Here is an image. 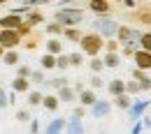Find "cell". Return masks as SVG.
Masks as SVG:
<instances>
[{
	"label": "cell",
	"instance_id": "6da1fadb",
	"mask_svg": "<svg viewBox=\"0 0 151 134\" xmlns=\"http://www.w3.org/2000/svg\"><path fill=\"white\" fill-rule=\"evenodd\" d=\"M79 46H81V53L84 56H88V58L100 56V51L105 49V37L100 33H86V35H81V39H79Z\"/></svg>",
	"mask_w": 151,
	"mask_h": 134
},
{
	"label": "cell",
	"instance_id": "7a4b0ae2",
	"mask_svg": "<svg viewBox=\"0 0 151 134\" xmlns=\"http://www.w3.org/2000/svg\"><path fill=\"white\" fill-rule=\"evenodd\" d=\"M81 19H84L81 9H75V7H60L56 14H54V21L63 23L65 28H68V26H75V23H79Z\"/></svg>",
	"mask_w": 151,
	"mask_h": 134
},
{
	"label": "cell",
	"instance_id": "3957f363",
	"mask_svg": "<svg viewBox=\"0 0 151 134\" xmlns=\"http://www.w3.org/2000/svg\"><path fill=\"white\" fill-rule=\"evenodd\" d=\"M21 42H23V37L19 35L17 28H2L0 30V44L5 49H17V46H21Z\"/></svg>",
	"mask_w": 151,
	"mask_h": 134
},
{
	"label": "cell",
	"instance_id": "277c9868",
	"mask_svg": "<svg viewBox=\"0 0 151 134\" xmlns=\"http://www.w3.org/2000/svg\"><path fill=\"white\" fill-rule=\"evenodd\" d=\"M93 28H95V33H100L102 37H114L116 30H119V23H114L109 19H98L93 23Z\"/></svg>",
	"mask_w": 151,
	"mask_h": 134
},
{
	"label": "cell",
	"instance_id": "5b68a950",
	"mask_svg": "<svg viewBox=\"0 0 151 134\" xmlns=\"http://www.w3.org/2000/svg\"><path fill=\"white\" fill-rule=\"evenodd\" d=\"M132 60H135V65L139 67V69H151V51H147V49H137L135 51V56H132Z\"/></svg>",
	"mask_w": 151,
	"mask_h": 134
},
{
	"label": "cell",
	"instance_id": "8992f818",
	"mask_svg": "<svg viewBox=\"0 0 151 134\" xmlns=\"http://www.w3.org/2000/svg\"><path fill=\"white\" fill-rule=\"evenodd\" d=\"M21 23H23L21 12H12V14H5V16H0V26H2V28H19Z\"/></svg>",
	"mask_w": 151,
	"mask_h": 134
},
{
	"label": "cell",
	"instance_id": "52a82bcc",
	"mask_svg": "<svg viewBox=\"0 0 151 134\" xmlns=\"http://www.w3.org/2000/svg\"><path fill=\"white\" fill-rule=\"evenodd\" d=\"M88 9L100 14V16H105V14H109L112 5H109V0H88Z\"/></svg>",
	"mask_w": 151,
	"mask_h": 134
},
{
	"label": "cell",
	"instance_id": "ba28073f",
	"mask_svg": "<svg viewBox=\"0 0 151 134\" xmlns=\"http://www.w3.org/2000/svg\"><path fill=\"white\" fill-rule=\"evenodd\" d=\"M12 90H14V93H28V90H30V79L28 77H17L12 81Z\"/></svg>",
	"mask_w": 151,
	"mask_h": 134
},
{
	"label": "cell",
	"instance_id": "9c48e42d",
	"mask_svg": "<svg viewBox=\"0 0 151 134\" xmlns=\"http://www.w3.org/2000/svg\"><path fill=\"white\" fill-rule=\"evenodd\" d=\"M26 21H28V23H33V26H40V23H44V14H42L40 9L26 7Z\"/></svg>",
	"mask_w": 151,
	"mask_h": 134
},
{
	"label": "cell",
	"instance_id": "30bf717a",
	"mask_svg": "<svg viewBox=\"0 0 151 134\" xmlns=\"http://www.w3.org/2000/svg\"><path fill=\"white\" fill-rule=\"evenodd\" d=\"M0 60H2L7 67H12V65H19L21 56H19V51H17V49H7V51H5V56L0 58Z\"/></svg>",
	"mask_w": 151,
	"mask_h": 134
},
{
	"label": "cell",
	"instance_id": "8fae6325",
	"mask_svg": "<svg viewBox=\"0 0 151 134\" xmlns=\"http://www.w3.org/2000/svg\"><path fill=\"white\" fill-rule=\"evenodd\" d=\"M44 49H47V53H54V56L63 53V44H60V39H58V37H49V39H47V44H44Z\"/></svg>",
	"mask_w": 151,
	"mask_h": 134
},
{
	"label": "cell",
	"instance_id": "7c38bea8",
	"mask_svg": "<svg viewBox=\"0 0 151 134\" xmlns=\"http://www.w3.org/2000/svg\"><path fill=\"white\" fill-rule=\"evenodd\" d=\"M107 90H109V95H112V97L121 95V93H126V81H121V79H114V81H109Z\"/></svg>",
	"mask_w": 151,
	"mask_h": 134
},
{
	"label": "cell",
	"instance_id": "4fadbf2b",
	"mask_svg": "<svg viewBox=\"0 0 151 134\" xmlns=\"http://www.w3.org/2000/svg\"><path fill=\"white\" fill-rule=\"evenodd\" d=\"M132 79H137V81L142 83V90H149V88H151V79L144 74V69L135 67V69H132Z\"/></svg>",
	"mask_w": 151,
	"mask_h": 134
},
{
	"label": "cell",
	"instance_id": "5bb4252c",
	"mask_svg": "<svg viewBox=\"0 0 151 134\" xmlns=\"http://www.w3.org/2000/svg\"><path fill=\"white\" fill-rule=\"evenodd\" d=\"M58 99H60V102H75L77 99V90L70 88V86H63V88L58 90Z\"/></svg>",
	"mask_w": 151,
	"mask_h": 134
},
{
	"label": "cell",
	"instance_id": "9a60e30c",
	"mask_svg": "<svg viewBox=\"0 0 151 134\" xmlns=\"http://www.w3.org/2000/svg\"><path fill=\"white\" fill-rule=\"evenodd\" d=\"M95 99H98V97H95V90H93V88H91V90H86V88H84V90L79 93V102H81L84 106H93Z\"/></svg>",
	"mask_w": 151,
	"mask_h": 134
},
{
	"label": "cell",
	"instance_id": "2e32d148",
	"mask_svg": "<svg viewBox=\"0 0 151 134\" xmlns=\"http://www.w3.org/2000/svg\"><path fill=\"white\" fill-rule=\"evenodd\" d=\"M42 106H44L47 111H58V106H60V99H58V95H44V99H42Z\"/></svg>",
	"mask_w": 151,
	"mask_h": 134
},
{
	"label": "cell",
	"instance_id": "e0dca14e",
	"mask_svg": "<svg viewBox=\"0 0 151 134\" xmlns=\"http://www.w3.org/2000/svg\"><path fill=\"white\" fill-rule=\"evenodd\" d=\"M102 60H105V67H112V69L121 65V56H119V51H107Z\"/></svg>",
	"mask_w": 151,
	"mask_h": 134
},
{
	"label": "cell",
	"instance_id": "ac0fdd59",
	"mask_svg": "<svg viewBox=\"0 0 151 134\" xmlns=\"http://www.w3.org/2000/svg\"><path fill=\"white\" fill-rule=\"evenodd\" d=\"M114 106H116V109H130V106H132L130 95H128V93H121V95H116V97H114Z\"/></svg>",
	"mask_w": 151,
	"mask_h": 134
},
{
	"label": "cell",
	"instance_id": "d6986e66",
	"mask_svg": "<svg viewBox=\"0 0 151 134\" xmlns=\"http://www.w3.org/2000/svg\"><path fill=\"white\" fill-rule=\"evenodd\" d=\"M63 30H65V26L58 23V21H51V23L44 28V33H47L49 37H58V35H63Z\"/></svg>",
	"mask_w": 151,
	"mask_h": 134
},
{
	"label": "cell",
	"instance_id": "ffe728a7",
	"mask_svg": "<svg viewBox=\"0 0 151 134\" xmlns=\"http://www.w3.org/2000/svg\"><path fill=\"white\" fill-rule=\"evenodd\" d=\"M37 39H40V33L33 30L28 37H23V44H26L23 49H26V51H35V49H37Z\"/></svg>",
	"mask_w": 151,
	"mask_h": 134
},
{
	"label": "cell",
	"instance_id": "44dd1931",
	"mask_svg": "<svg viewBox=\"0 0 151 134\" xmlns=\"http://www.w3.org/2000/svg\"><path fill=\"white\" fill-rule=\"evenodd\" d=\"M40 67L42 69H54L56 67V56L54 53H44V56L40 58Z\"/></svg>",
	"mask_w": 151,
	"mask_h": 134
},
{
	"label": "cell",
	"instance_id": "7402d4cb",
	"mask_svg": "<svg viewBox=\"0 0 151 134\" xmlns=\"http://www.w3.org/2000/svg\"><path fill=\"white\" fill-rule=\"evenodd\" d=\"M42 99H44L42 93H37V90H28V106H40Z\"/></svg>",
	"mask_w": 151,
	"mask_h": 134
},
{
	"label": "cell",
	"instance_id": "603a6c76",
	"mask_svg": "<svg viewBox=\"0 0 151 134\" xmlns=\"http://www.w3.org/2000/svg\"><path fill=\"white\" fill-rule=\"evenodd\" d=\"M126 93H128V95H137V93H142V83H139L137 79L126 81Z\"/></svg>",
	"mask_w": 151,
	"mask_h": 134
},
{
	"label": "cell",
	"instance_id": "cb8c5ba5",
	"mask_svg": "<svg viewBox=\"0 0 151 134\" xmlns=\"http://www.w3.org/2000/svg\"><path fill=\"white\" fill-rule=\"evenodd\" d=\"M88 67L93 69L95 74H100V72L105 69V60H102V58H98V56H93V58H91V62H88Z\"/></svg>",
	"mask_w": 151,
	"mask_h": 134
},
{
	"label": "cell",
	"instance_id": "d4e9b609",
	"mask_svg": "<svg viewBox=\"0 0 151 134\" xmlns=\"http://www.w3.org/2000/svg\"><path fill=\"white\" fill-rule=\"evenodd\" d=\"M63 35L70 39V42H79V39H81V30H77V28H70V26H68V28L63 30Z\"/></svg>",
	"mask_w": 151,
	"mask_h": 134
},
{
	"label": "cell",
	"instance_id": "484cf974",
	"mask_svg": "<svg viewBox=\"0 0 151 134\" xmlns=\"http://www.w3.org/2000/svg\"><path fill=\"white\" fill-rule=\"evenodd\" d=\"M17 30H19V35H21V37H28V35H30V33L35 30V26H33V23H28V21L23 19V23H21Z\"/></svg>",
	"mask_w": 151,
	"mask_h": 134
},
{
	"label": "cell",
	"instance_id": "4316f807",
	"mask_svg": "<svg viewBox=\"0 0 151 134\" xmlns=\"http://www.w3.org/2000/svg\"><path fill=\"white\" fill-rule=\"evenodd\" d=\"M56 67H58V69H68V67H70V56L58 53V56H56Z\"/></svg>",
	"mask_w": 151,
	"mask_h": 134
},
{
	"label": "cell",
	"instance_id": "83f0119b",
	"mask_svg": "<svg viewBox=\"0 0 151 134\" xmlns=\"http://www.w3.org/2000/svg\"><path fill=\"white\" fill-rule=\"evenodd\" d=\"M79 65H84V53L81 51L70 53V67H79Z\"/></svg>",
	"mask_w": 151,
	"mask_h": 134
},
{
	"label": "cell",
	"instance_id": "f1b7e54d",
	"mask_svg": "<svg viewBox=\"0 0 151 134\" xmlns=\"http://www.w3.org/2000/svg\"><path fill=\"white\" fill-rule=\"evenodd\" d=\"M47 83H49L51 88H56V90H60V88H63V86H68L70 81H68L65 77H56V79H51V81H47Z\"/></svg>",
	"mask_w": 151,
	"mask_h": 134
},
{
	"label": "cell",
	"instance_id": "f546056e",
	"mask_svg": "<svg viewBox=\"0 0 151 134\" xmlns=\"http://www.w3.org/2000/svg\"><path fill=\"white\" fill-rule=\"evenodd\" d=\"M107 111H109V104H105V102H98V99H95L93 113H95V116H102V113H107Z\"/></svg>",
	"mask_w": 151,
	"mask_h": 134
},
{
	"label": "cell",
	"instance_id": "4dcf8cb0",
	"mask_svg": "<svg viewBox=\"0 0 151 134\" xmlns=\"http://www.w3.org/2000/svg\"><path fill=\"white\" fill-rule=\"evenodd\" d=\"M139 46L147 49V51H151V33H142V37H139Z\"/></svg>",
	"mask_w": 151,
	"mask_h": 134
},
{
	"label": "cell",
	"instance_id": "1f68e13d",
	"mask_svg": "<svg viewBox=\"0 0 151 134\" xmlns=\"http://www.w3.org/2000/svg\"><path fill=\"white\" fill-rule=\"evenodd\" d=\"M17 120H19V123H28V120H30V111H28V109H19V111H17Z\"/></svg>",
	"mask_w": 151,
	"mask_h": 134
},
{
	"label": "cell",
	"instance_id": "d6a6232c",
	"mask_svg": "<svg viewBox=\"0 0 151 134\" xmlns=\"http://www.w3.org/2000/svg\"><path fill=\"white\" fill-rule=\"evenodd\" d=\"M30 74H33V69H30L28 65H19V67H17V77H28L30 79Z\"/></svg>",
	"mask_w": 151,
	"mask_h": 134
},
{
	"label": "cell",
	"instance_id": "836d02e7",
	"mask_svg": "<svg viewBox=\"0 0 151 134\" xmlns=\"http://www.w3.org/2000/svg\"><path fill=\"white\" fill-rule=\"evenodd\" d=\"M119 46H121L119 39H109V42H105V51H119Z\"/></svg>",
	"mask_w": 151,
	"mask_h": 134
},
{
	"label": "cell",
	"instance_id": "e575fe53",
	"mask_svg": "<svg viewBox=\"0 0 151 134\" xmlns=\"http://www.w3.org/2000/svg\"><path fill=\"white\" fill-rule=\"evenodd\" d=\"M102 86H105V81H102V79L95 74V77L91 79V88H93V90H98V88H102Z\"/></svg>",
	"mask_w": 151,
	"mask_h": 134
},
{
	"label": "cell",
	"instance_id": "d590c367",
	"mask_svg": "<svg viewBox=\"0 0 151 134\" xmlns=\"http://www.w3.org/2000/svg\"><path fill=\"white\" fill-rule=\"evenodd\" d=\"M30 79H33L35 83H42V79H44V74H42V69H35V72L30 74Z\"/></svg>",
	"mask_w": 151,
	"mask_h": 134
},
{
	"label": "cell",
	"instance_id": "8d00e7d4",
	"mask_svg": "<svg viewBox=\"0 0 151 134\" xmlns=\"http://www.w3.org/2000/svg\"><path fill=\"white\" fill-rule=\"evenodd\" d=\"M7 104H9V102H7V95H5V90L0 88V109H5Z\"/></svg>",
	"mask_w": 151,
	"mask_h": 134
},
{
	"label": "cell",
	"instance_id": "74e56055",
	"mask_svg": "<svg viewBox=\"0 0 151 134\" xmlns=\"http://www.w3.org/2000/svg\"><path fill=\"white\" fill-rule=\"evenodd\" d=\"M84 113H86V106H84V104L75 109V118H84Z\"/></svg>",
	"mask_w": 151,
	"mask_h": 134
},
{
	"label": "cell",
	"instance_id": "f35d334b",
	"mask_svg": "<svg viewBox=\"0 0 151 134\" xmlns=\"http://www.w3.org/2000/svg\"><path fill=\"white\" fill-rule=\"evenodd\" d=\"M26 7H35V5H44V0H23Z\"/></svg>",
	"mask_w": 151,
	"mask_h": 134
},
{
	"label": "cell",
	"instance_id": "ab89813d",
	"mask_svg": "<svg viewBox=\"0 0 151 134\" xmlns=\"http://www.w3.org/2000/svg\"><path fill=\"white\" fill-rule=\"evenodd\" d=\"M119 2H123V5H128V7H135V0H119Z\"/></svg>",
	"mask_w": 151,
	"mask_h": 134
},
{
	"label": "cell",
	"instance_id": "60d3db41",
	"mask_svg": "<svg viewBox=\"0 0 151 134\" xmlns=\"http://www.w3.org/2000/svg\"><path fill=\"white\" fill-rule=\"evenodd\" d=\"M5 51H7V49H5V46H2V44H0V58L5 56Z\"/></svg>",
	"mask_w": 151,
	"mask_h": 134
},
{
	"label": "cell",
	"instance_id": "b9f144b4",
	"mask_svg": "<svg viewBox=\"0 0 151 134\" xmlns=\"http://www.w3.org/2000/svg\"><path fill=\"white\" fill-rule=\"evenodd\" d=\"M7 2H9V0H0V7H2V5H7Z\"/></svg>",
	"mask_w": 151,
	"mask_h": 134
},
{
	"label": "cell",
	"instance_id": "7bdbcfd3",
	"mask_svg": "<svg viewBox=\"0 0 151 134\" xmlns=\"http://www.w3.org/2000/svg\"><path fill=\"white\" fill-rule=\"evenodd\" d=\"M0 30H2V26H0Z\"/></svg>",
	"mask_w": 151,
	"mask_h": 134
},
{
	"label": "cell",
	"instance_id": "ee69618b",
	"mask_svg": "<svg viewBox=\"0 0 151 134\" xmlns=\"http://www.w3.org/2000/svg\"><path fill=\"white\" fill-rule=\"evenodd\" d=\"M44 2H49V0H44Z\"/></svg>",
	"mask_w": 151,
	"mask_h": 134
}]
</instances>
